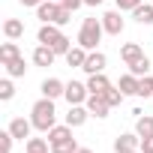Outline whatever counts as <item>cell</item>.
Wrapping results in <instances>:
<instances>
[{
	"mask_svg": "<svg viewBox=\"0 0 153 153\" xmlns=\"http://www.w3.org/2000/svg\"><path fill=\"white\" fill-rule=\"evenodd\" d=\"M30 120H33V129L39 132H51L57 126V111H54V99L42 96L33 108H30Z\"/></svg>",
	"mask_w": 153,
	"mask_h": 153,
	"instance_id": "6da1fadb",
	"label": "cell"
},
{
	"mask_svg": "<svg viewBox=\"0 0 153 153\" xmlns=\"http://www.w3.org/2000/svg\"><path fill=\"white\" fill-rule=\"evenodd\" d=\"M36 18H39L42 24H57V27H63V24L72 21V12H69L66 6H60L57 0H45V3L36 6Z\"/></svg>",
	"mask_w": 153,
	"mask_h": 153,
	"instance_id": "7a4b0ae2",
	"label": "cell"
},
{
	"mask_svg": "<svg viewBox=\"0 0 153 153\" xmlns=\"http://www.w3.org/2000/svg\"><path fill=\"white\" fill-rule=\"evenodd\" d=\"M102 33H105L102 18H84L81 30H78V45L87 48V51H96V45L102 42Z\"/></svg>",
	"mask_w": 153,
	"mask_h": 153,
	"instance_id": "3957f363",
	"label": "cell"
},
{
	"mask_svg": "<svg viewBox=\"0 0 153 153\" xmlns=\"http://www.w3.org/2000/svg\"><path fill=\"white\" fill-rule=\"evenodd\" d=\"M63 96H66V102H69V105H84V102H87V96H90V90H87V84H81V81H69Z\"/></svg>",
	"mask_w": 153,
	"mask_h": 153,
	"instance_id": "277c9868",
	"label": "cell"
},
{
	"mask_svg": "<svg viewBox=\"0 0 153 153\" xmlns=\"http://www.w3.org/2000/svg\"><path fill=\"white\" fill-rule=\"evenodd\" d=\"M102 27H105V33H108V36H120V33H123V27H126V21L120 18V9L105 12V15H102Z\"/></svg>",
	"mask_w": 153,
	"mask_h": 153,
	"instance_id": "5b68a950",
	"label": "cell"
},
{
	"mask_svg": "<svg viewBox=\"0 0 153 153\" xmlns=\"http://www.w3.org/2000/svg\"><path fill=\"white\" fill-rule=\"evenodd\" d=\"M105 63H108V57L102 54V51H87V60H84V72L87 75H96V72H105Z\"/></svg>",
	"mask_w": 153,
	"mask_h": 153,
	"instance_id": "8992f818",
	"label": "cell"
},
{
	"mask_svg": "<svg viewBox=\"0 0 153 153\" xmlns=\"http://www.w3.org/2000/svg\"><path fill=\"white\" fill-rule=\"evenodd\" d=\"M138 147H141V135L138 132H126V135H120L114 141V153H132Z\"/></svg>",
	"mask_w": 153,
	"mask_h": 153,
	"instance_id": "52a82bcc",
	"label": "cell"
},
{
	"mask_svg": "<svg viewBox=\"0 0 153 153\" xmlns=\"http://www.w3.org/2000/svg\"><path fill=\"white\" fill-rule=\"evenodd\" d=\"M84 105H87L90 117H99V120H102V117H108V108H111V105L105 102V96H96V93H90Z\"/></svg>",
	"mask_w": 153,
	"mask_h": 153,
	"instance_id": "ba28073f",
	"label": "cell"
},
{
	"mask_svg": "<svg viewBox=\"0 0 153 153\" xmlns=\"http://www.w3.org/2000/svg\"><path fill=\"white\" fill-rule=\"evenodd\" d=\"M30 129H33V120H24V117H12L9 120V132L15 135V141L30 138Z\"/></svg>",
	"mask_w": 153,
	"mask_h": 153,
	"instance_id": "9c48e42d",
	"label": "cell"
},
{
	"mask_svg": "<svg viewBox=\"0 0 153 153\" xmlns=\"http://www.w3.org/2000/svg\"><path fill=\"white\" fill-rule=\"evenodd\" d=\"M87 117H90L87 105H69V114H66V123H69L72 129H78V126H84V123H87Z\"/></svg>",
	"mask_w": 153,
	"mask_h": 153,
	"instance_id": "30bf717a",
	"label": "cell"
},
{
	"mask_svg": "<svg viewBox=\"0 0 153 153\" xmlns=\"http://www.w3.org/2000/svg\"><path fill=\"white\" fill-rule=\"evenodd\" d=\"M60 36H63V33H60V27H57V24H42V27H39V33H36L39 45H54Z\"/></svg>",
	"mask_w": 153,
	"mask_h": 153,
	"instance_id": "8fae6325",
	"label": "cell"
},
{
	"mask_svg": "<svg viewBox=\"0 0 153 153\" xmlns=\"http://www.w3.org/2000/svg\"><path fill=\"white\" fill-rule=\"evenodd\" d=\"M39 90H42V96H48V99H57V96H63V93H66V84H63L60 78H45Z\"/></svg>",
	"mask_w": 153,
	"mask_h": 153,
	"instance_id": "7c38bea8",
	"label": "cell"
},
{
	"mask_svg": "<svg viewBox=\"0 0 153 153\" xmlns=\"http://www.w3.org/2000/svg\"><path fill=\"white\" fill-rule=\"evenodd\" d=\"M108 87H111V81L105 78V72H96V75H90V78H87V90L96 93V96H102Z\"/></svg>",
	"mask_w": 153,
	"mask_h": 153,
	"instance_id": "4fadbf2b",
	"label": "cell"
},
{
	"mask_svg": "<svg viewBox=\"0 0 153 153\" xmlns=\"http://www.w3.org/2000/svg\"><path fill=\"white\" fill-rule=\"evenodd\" d=\"M54 57H57V54H54L51 45H39V48L33 51V63H36V66H51Z\"/></svg>",
	"mask_w": 153,
	"mask_h": 153,
	"instance_id": "5bb4252c",
	"label": "cell"
},
{
	"mask_svg": "<svg viewBox=\"0 0 153 153\" xmlns=\"http://www.w3.org/2000/svg\"><path fill=\"white\" fill-rule=\"evenodd\" d=\"M138 84H141V78H138V75H123V78H120V90H123V96H138Z\"/></svg>",
	"mask_w": 153,
	"mask_h": 153,
	"instance_id": "9a60e30c",
	"label": "cell"
},
{
	"mask_svg": "<svg viewBox=\"0 0 153 153\" xmlns=\"http://www.w3.org/2000/svg\"><path fill=\"white\" fill-rule=\"evenodd\" d=\"M120 57H123V63L129 66V63H135L138 57H144V51H141V45H138V42H126V45L120 48Z\"/></svg>",
	"mask_w": 153,
	"mask_h": 153,
	"instance_id": "2e32d148",
	"label": "cell"
},
{
	"mask_svg": "<svg viewBox=\"0 0 153 153\" xmlns=\"http://www.w3.org/2000/svg\"><path fill=\"white\" fill-rule=\"evenodd\" d=\"M84 60H87V48H81V45L69 48V54H66V63H69L72 69H81V66H84Z\"/></svg>",
	"mask_w": 153,
	"mask_h": 153,
	"instance_id": "e0dca14e",
	"label": "cell"
},
{
	"mask_svg": "<svg viewBox=\"0 0 153 153\" xmlns=\"http://www.w3.org/2000/svg\"><path fill=\"white\" fill-rule=\"evenodd\" d=\"M15 57H21V51H18V45H15V39H9V42H3L0 45V63H9V60H15Z\"/></svg>",
	"mask_w": 153,
	"mask_h": 153,
	"instance_id": "ac0fdd59",
	"label": "cell"
},
{
	"mask_svg": "<svg viewBox=\"0 0 153 153\" xmlns=\"http://www.w3.org/2000/svg\"><path fill=\"white\" fill-rule=\"evenodd\" d=\"M3 33H6V39H21V36H24V24H21L18 18H9V21L3 24Z\"/></svg>",
	"mask_w": 153,
	"mask_h": 153,
	"instance_id": "d6986e66",
	"label": "cell"
},
{
	"mask_svg": "<svg viewBox=\"0 0 153 153\" xmlns=\"http://www.w3.org/2000/svg\"><path fill=\"white\" fill-rule=\"evenodd\" d=\"M66 138H72V126H69V123L54 126V129L48 132V144H57V141H66Z\"/></svg>",
	"mask_w": 153,
	"mask_h": 153,
	"instance_id": "ffe728a7",
	"label": "cell"
},
{
	"mask_svg": "<svg viewBox=\"0 0 153 153\" xmlns=\"http://www.w3.org/2000/svg\"><path fill=\"white\" fill-rule=\"evenodd\" d=\"M135 132H138L141 138L153 135V117H150V114H141V117H135Z\"/></svg>",
	"mask_w": 153,
	"mask_h": 153,
	"instance_id": "44dd1931",
	"label": "cell"
},
{
	"mask_svg": "<svg viewBox=\"0 0 153 153\" xmlns=\"http://www.w3.org/2000/svg\"><path fill=\"white\" fill-rule=\"evenodd\" d=\"M132 18H135L138 24H153V6H144V3L135 6V9H132Z\"/></svg>",
	"mask_w": 153,
	"mask_h": 153,
	"instance_id": "7402d4cb",
	"label": "cell"
},
{
	"mask_svg": "<svg viewBox=\"0 0 153 153\" xmlns=\"http://www.w3.org/2000/svg\"><path fill=\"white\" fill-rule=\"evenodd\" d=\"M24 153H51V144L45 138H27V150Z\"/></svg>",
	"mask_w": 153,
	"mask_h": 153,
	"instance_id": "603a6c76",
	"label": "cell"
},
{
	"mask_svg": "<svg viewBox=\"0 0 153 153\" xmlns=\"http://www.w3.org/2000/svg\"><path fill=\"white\" fill-rule=\"evenodd\" d=\"M6 72H9V78H21V75L27 72V66H24V57H15V60H9V63H6Z\"/></svg>",
	"mask_w": 153,
	"mask_h": 153,
	"instance_id": "cb8c5ba5",
	"label": "cell"
},
{
	"mask_svg": "<svg viewBox=\"0 0 153 153\" xmlns=\"http://www.w3.org/2000/svg\"><path fill=\"white\" fill-rule=\"evenodd\" d=\"M51 153H78V141H75V138L57 141V144H51Z\"/></svg>",
	"mask_w": 153,
	"mask_h": 153,
	"instance_id": "d4e9b609",
	"label": "cell"
},
{
	"mask_svg": "<svg viewBox=\"0 0 153 153\" xmlns=\"http://www.w3.org/2000/svg\"><path fill=\"white\" fill-rule=\"evenodd\" d=\"M129 72H132V75H138V78L150 75V60H147V57H138L135 63H129Z\"/></svg>",
	"mask_w": 153,
	"mask_h": 153,
	"instance_id": "484cf974",
	"label": "cell"
},
{
	"mask_svg": "<svg viewBox=\"0 0 153 153\" xmlns=\"http://www.w3.org/2000/svg\"><path fill=\"white\" fill-rule=\"evenodd\" d=\"M102 96H105V102H108V105H111V108H114V105H120V102H123V90H120V87H114V84H111V87H108V90H105V93H102Z\"/></svg>",
	"mask_w": 153,
	"mask_h": 153,
	"instance_id": "4316f807",
	"label": "cell"
},
{
	"mask_svg": "<svg viewBox=\"0 0 153 153\" xmlns=\"http://www.w3.org/2000/svg\"><path fill=\"white\" fill-rule=\"evenodd\" d=\"M138 96L153 99V75H144V78H141V84H138Z\"/></svg>",
	"mask_w": 153,
	"mask_h": 153,
	"instance_id": "83f0119b",
	"label": "cell"
},
{
	"mask_svg": "<svg viewBox=\"0 0 153 153\" xmlns=\"http://www.w3.org/2000/svg\"><path fill=\"white\" fill-rule=\"evenodd\" d=\"M12 141H15V135L6 129L3 135H0V153H12Z\"/></svg>",
	"mask_w": 153,
	"mask_h": 153,
	"instance_id": "f1b7e54d",
	"label": "cell"
},
{
	"mask_svg": "<svg viewBox=\"0 0 153 153\" xmlns=\"http://www.w3.org/2000/svg\"><path fill=\"white\" fill-rule=\"evenodd\" d=\"M51 48H54V54H63V57H66V54H69V48H72V45H69V39H66V36H60V39H57V42H54V45H51Z\"/></svg>",
	"mask_w": 153,
	"mask_h": 153,
	"instance_id": "f546056e",
	"label": "cell"
},
{
	"mask_svg": "<svg viewBox=\"0 0 153 153\" xmlns=\"http://www.w3.org/2000/svg\"><path fill=\"white\" fill-rule=\"evenodd\" d=\"M15 96V87H12V81L6 78V81H0V99H12Z\"/></svg>",
	"mask_w": 153,
	"mask_h": 153,
	"instance_id": "4dcf8cb0",
	"label": "cell"
},
{
	"mask_svg": "<svg viewBox=\"0 0 153 153\" xmlns=\"http://www.w3.org/2000/svg\"><path fill=\"white\" fill-rule=\"evenodd\" d=\"M114 3H117L120 12H132L135 6H141V0H114Z\"/></svg>",
	"mask_w": 153,
	"mask_h": 153,
	"instance_id": "1f68e13d",
	"label": "cell"
},
{
	"mask_svg": "<svg viewBox=\"0 0 153 153\" xmlns=\"http://www.w3.org/2000/svg\"><path fill=\"white\" fill-rule=\"evenodd\" d=\"M141 153H153V135H147V138H141V147H138Z\"/></svg>",
	"mask_w": 153,
	"mask_h": 153,
	"instance_id": "d6a6232c",
	"label": "cell"
},
{
	"mask_svg": "<svg viewBox=\"0 0 153 153\" xmlns=\"http://www.w3.org/2000/svg\"><path fill=\"white\" fill-rule=\"evenodd\" d=\"M21 6H39V3H45V0H18Z\"/></svg>",
	"mask_w": 153,
	"mask_h": 153,
	"instance_id": "836d02e7",
	"label": "cell"
},
{
	"mask_svg": "<svg viewBox=\"0 0 153 153\" xmlns=\"http://www.w3.org/2000/svg\"><path fill=\"white\" fill-rule=\"evenodd\" d=\"M102 0H84V6H99Z\"/></svg>",
	"mask_w": 153,
	"mask_h": 153,
	"instance_id": "e575fe53",
	"label": "cell"
},
{
	"mask_svg": "<svg viewBox=\"0 0 153 153\" xmlns=\"http://www.w3.org/2000/svg\"><path fill=\"white\" fill-rule=\"evenodd\" d=\"M78 153H93V150L90 147H78Z\"/></svg>",
	"mask_w": 153,
	"mask_h": 153,
	"instance_id": "d590c367",
	"label": "cell"
},
{
	"mask_svg": "<svg viewBox=\"0 0 153 153\" xmlns=\"http://www.w3.org/2000/svg\"><path fill=\"white\" fill-rule=\"evenodd\" d=\"M132 153H141V150H132Z\"/></svg>",
	"mask_w": 153,
	"mask_h": 153,
	"instance_id": "8d00e7d4",
	"label": "cell"
},
{
	"mask_svg": "<svg viewBox=\"0 0 153 153\" xmlns=\"http://www.w3.org/2000/svg\"><path fill=\"white\" fill-rule=\"evenodd\" d=\"M57 3H63V0H57Z\"/></svg>",
	"mask_w": 153,
	"mask_h": 153,
	"instance_id": "74e56055",
	"label": "cell"
},
{
	"mask_svg": "<svg viewBox=\"0 0 153 153\" xmlns=\"http://www.w3.org/2000/svg\"><path fill=\"white\" fill-rule=\"evenodd\" d=\"M150 3H153V0H150Z\"/></svg>",
	"mask_w": 153,
	"mask_h": 153,
	"instance_id": "f35d334b",
	"label": "cell"
}]
</instances>
